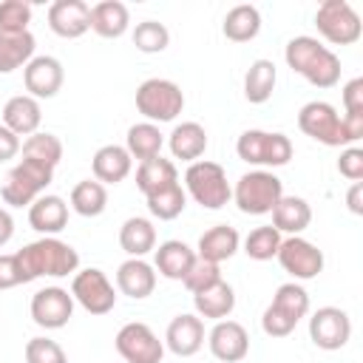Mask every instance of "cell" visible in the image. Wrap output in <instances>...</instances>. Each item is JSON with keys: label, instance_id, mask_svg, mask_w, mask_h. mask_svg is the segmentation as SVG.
Here are the masks:
<instances>
[{"label": "cell", "instance_id": "cell-29", "mask_svg": "<svg viewBox=\"0 0 363 363\" xmlns=\"http://www.w3.org/2000/svg\"><path fill=\"white\" fill-rule=\"evenodd\" d=\"M312 221V207L301 196H281V201L272 207V227L278 233L301 235Z\"/></svg>", "mask_w": 363, "mask_h": 363}, {"label": "cell", "instance_id": "cell-30", "mask_svg": "<svg viewBox=\"0 0 363 363\" xmlns=\"http://www.w3.org/2000/svg\"><path fill=\"white\" fill-rule=\"evenodd\" d=\"M119 247L130 258H145L150 250H156V227H153V221H147L142 216H130L119 227Z\"/></svg>", "mask_w": 363, "mask_h": 363}, {"label": "cell", "instance_id": "cell-48", "mask_svg": "<svg viewBox=\"0 0 363 363\" xmlns=\"http://www.w3.org/2000/svg\"><path fill=\"white\" fill-rule=\"evenodd\" d=\"M346 204L354 216H363V182H352V187L346 193Z\"/></svg>", "mask_w": 363, "mask_h": 363}, {"label": "cell", "instance_id": "cell-1", "mask_svg": "<svg viewBox=\"0 0 363 363\" xmlns=\"http://www.w3.org/2000/svg\"><path fill=\"white\" fill-rule=\"evenodd\" d=\"M298 128L326 147H349L363 136V116H340L335 105L312 99L298 111Z\"/></svg>", "mask_w": 363, "mask_h": 363}, {"label": "cell", "instance_id": "cell-23", "mask_svg": "<svg viewBox=\"0 0 363 363\" xmlns=\"http://www.w3.org/2000/svg\"><path fill=\"white\" fill-rule=\"evenodd\" d=\"M133 167V159L130 153L122 147V145H102L94 159H91V170H94V179L99 184H119L128 179Z\"/></svg>", "mask_w": 363, "mask_h": 363}, {"label": "cell", "instance_id": "cell-24", "mask_svg": "<svg viewBox=\"0 0 363 363\" xmlns=\"http://www.w3.org/2000/svg\"><path fill=\"white\" fill-rule=\"evenodd\" d=\"M40 122H43V111H40V102L28 94H17L6 102L3 108V125L17 133V136H31L40 130Z\"/></svg>", "mask_w": 363, "mask_h": 363}, {"label": "cell", "instance_id": "cell-5", "mask_svg": "<svg viewBox=\"0 0 363 363\" xmlns=\"http://www.w3.org/2000/svg\"><path fill=\"white\" fill-rule=\"evenodd\" d=\"M184 193L207 210H221L233 199L224 167L210 159H199L184 170Z\"/></svg>", "mask_w": 363, "mask_h": 363}, {"label": "cell", "instance_id": "cell-27", "mask_svg": "<svg viewBox=\"0 0 363 363\" xmlns=\"http://www.w3.org/2000/svg\"><path fill=\"white\" fill-rule=\"evenodd\" d=\"M193 306H196V315L199 318H207V320H227L230 312L235 309V292L233 286L221 278L218 284L201 289L193 295Z\"/></svg>", "mask_w": 363, "mask_h": 363}, {"label": "cell", "instance_id": "cell-20", "mask_svg": "<svg viewBox=\"0 0 363 363\" xmlns=\"http://www.w3.org/2000/svg\"><path fill=\"white\" fill-rule=\"evenodd\" d=\"M28 224L40 235L62 233L65 224H68V204H65V199L54 196V193H43L40 199H34L28 204Z\"/></svg>", "mask_w": 363, "mask_h": 363}, {"label": "cell", "instance_id": "cell-40", "mask_svg": "<svg viewBox=\"0 0 363 363\" xmlns=\"http://www.w3.org/2000/svg\"><path fill=\"white\" fill-rule=\"evenodd\" d=\"M130 37H133L136 51H142V54H159L170 43V31L159 20H142V23H136V28H133Z\"/></svg>", "mask_w": 363, "mask_h": 363}, {"label": "cell", "instance_id": "cell-8", "mask_svg": "<svg viewBox=\"0 0 363 363\" xmlns=\"http://www.w3.org/2000/svg\"><path fill=\"white\" fill-rule=\"evenodd\" d=\"M51 179H54V167L40 164L34 159H20L9 170L3 187H0V196L9 207H28L34 199L43 196V190L51 184Z\"/></svg>", "mask_w": 363, "mask_h": 363}, {"label": "cell", "instance_id": "cell-16", "mask_svg": "<svg viewBox=\"0 0 363 363\" xmlns=\"http://www.w3.org/2000/svg\"><path fill=\"white\" fill-rule=\"evenodd\" d=\"M23 82H26L28 96H34L37 102L57 96L60 88H62V82H65L62 62L57 57H51V54L31 57V62L23 68Z\"/></svg>", "mask_w": 363, "mask_h": 363}, {"label": "cell", "instance_id": "cell-18", "mask_svg": "<svg viewBox=\"0 0 363 363\" xmlns=\"http://www.w3.org/2000/svg\"><path fill=\"white\" fill-rule=\"evenodd\" d=\"M48 28L62 40H77L91 28V6L82 0H54L48 6Z\"/></svg>", "mask_w": 363, "mask_h": 363}, {"label": "cell", "instance_id": "cell-35", "mask_svg": "<svg viewBox=\"0 0 363 363\" xmlns=\"http://www.w3.org/2000/svg\"><path fill=\"white\" fill-rule=\"evenodd\" d=\"M176 182H179V170H176V164L170 159L156 156V159L139 162V167H136V187L145 196L159 193V190H164V187H170Z\"/></svg>", "mask_w": 363, "mask_h": 363}, {"label": "cell", "instance_id": "cell-26", "mask_svg": "<svg viewBox=\"0 0 363 363\" xmlns=\"http://www.w3.org/2000/svg\"><path fill=\"white\" fill-rule=\"evenodd\" d=\"M130 26V11L125 3L119 0H102L96 6H91V31L105 37V40H116L128 31Z\"/></svg>", "mask_w": 363, "mask_h": 363}, {"label": "cell", "instance_id": "cell-47", "mask_svg": "<svg viewBox=\"0 0 363 363\" xmlns=\"http://www.w3.org/2000/svg\"><path fill=\"white\" fill-rule=\"evenodd\" d=\"M20 136L17 133H11L3 122H0V162H9V159H14L17 153H20Z\"/></svg>", "mask_w": 363, "mask_h": 363}, {"label": "cell", "instance_id": "cell-13", "mask_svg": "<svg viewBox=\"0 0 363 363\" xmlns=\"http://www.w3.org/2000/svg\"><path fill=\"white\" fill-rule=\"evenodd\" d=\"M275 258L295 281H312L323 272V250H318V244L306 241L303 235L284 238Z\"/></svg>", "mask_w": 363, "mask_h": 363}, {"label": "cell", "instance_id": "cell-49", "mask_svg": "<svg viewBox=\"0 0 363 363\" xmlns=\"http://www.w3.org/2000/svg\"><path fill=\"white\" fill-rule=\"evenodd\" d=\"M11 235H14V218L6 207H0V247H6L11 241Z\"/></svg>", "mask_w": 363, "mask_h": 363}, {"label": "cell", "instance_id": "cell-36", "mask_svg": "<svg viewBox=\"0 0 363 363\" xmlns=\"http://www.w3.org/2000/svg\"><path fill=\"white\" fill-rule=\"evenodd\" d=\"M108 207V190L105 184H99L96 179H82L74 184L71 190V210L85 216V218H94L99 213H105Z\"/></svg>", "mask_w": 363, "mask_h": 363}, {"label": "cell", "instance_id": "cell-43", "mask_svg": "<svg viewBox=\"0 0 363 363\" xmlns=\"http://www.w3.org/2000/svg\"><path fill=\"white\" fill-rule=\"evenodd\" d=\"M221 281V267L218 264H210V261H201V258H196V264L190 267V272L184 275V286L196 295V292H201V289H207V286H213V284H218Z\"/></svg>", "mask_w": 363, "mask_h": 363}, {"label": "cell", "instance_id": "cell-42", "mask_svg": "<svg viewBox=\"0 0 363 363\" xmlns=\"http://www.w3.org/2000/svg\"><path fill=\"white\" fill-rule=\"evenodd\" d=\"M26 363H68L62 346L51 337H31L26 343Z\"/></svg>", "mask_w": 363, "mask_h": 363}, {"label": "cell", "instance_id": "cell-28", "mask_svg": "<svg viewBox=\"0 0 363 363\" xmlns=\"http://www.w3.org/2000/svg\"><path fill=\"white\" fill-rule=\"evenodd\" d=\"M167 145H170L173 159H182V162H190L193 164L207 150V130L199 122H182V125H176L170 130Z\"/></svg>", "mask_w": 363, "mask_h": 363}, {"label": "cell", "instance_id": "cell-37", "mask_svg": "<svg viewBox=\"0 0 363 363\" xmlns=\"http://www.w3.org/2000/svg\"><path fill=\"white\" fill-rule=\"evenodd\" d=\"M145 199H147L150 216L159 218V221H173V218H179V216L184 213V207H187V193H184V187H182L179 182L170 184V187H164V190H159V193H150V196H145Z\"/></svg>", "mask_w": 363, "mask_h": 363}, {"label": "cell", "instance_id": "cell-19", "mask_svg": "<svg viewBox=\"0 0 363 363\" xmlns=\"http://www.w3.org/2000/svg\"><path fill=\"white\" fill-rule=\"evenodd\" d=\"M164 346L176 357H193L204 346V320L199 315H187V312L184 315H176L167 323Z\"/></svg>", "mask_w": 363, "mask_h": 363}, {"label": "cell", "instance_id": "cell-3", "mask_svg": "<svg viewBox=\"0 0 363 363\" xmlns=\"http://www.w3.org/2000/svg\"><path fill=\"white\" fill-rule=\"evenodd\" d=\"M14 255H17V264L23 272V284L43 278V275L65 278L79 269V252L68 241H60L57 235H43V238L26 244Z\"/></svg>", "mask_w": 363, "mask_h": 363}, {"label": "cell", "instance_id": "cell-9", "mask_svg": "<svg viewBox=\"0 0 363 363\" xmlns=\"http://www.w3.org/2000/svg\"><path fill=\"white\" fill-rule=\"evenodd\" d=\"M184 108V94L173 79L150 77L136 88V111L147 122H173Z\"/></svg>", "mask_w": 363, "mask_h": 363}, {"label": "cell", "instance_id": "cell-14", "mask_svg": "<svg viewBox=\"0 0 363 363\" xmlns=\"http://www.w3.org/2000/svg\"><path fill=\"white\" fill-rule=\"evenodd\" d=\"M352 337V320L340 306H320L309 318V340L323 352H337Z\"/></svg>", "mask_w": 363, "mask_h": 363}, {"label": "cell", "instance_id": "cell-25", "mask_svg": "<svg viewBox=\"0 0 363 363\" xmlns=\"http://www.w3.org/2000/svg\"><path fill=\"white\" fill-rule=\"evenodd\" d=\"M193 264H196V250H190L184 241H176V238L159 244L153 255V269H159V275L170 281H184Z\"/></svg>", "mask_w": 363, "mask_h": 363}, {"label": "cell", "instance_id": "cell-22", "mask_svg": "<svg viewBox=\"0 0 363 363\" xmlns=\"http://www.w3.org/2000/svg\"><path fill=\"white\" fill-rule=\"evenodd\" d=\"M116 289L133 301H142L156 289V269L145 258H128L116 269Z\"/></svg>", "mask_w": 363, "mask_h": 363}, {"label": "cell", "instance_id": "cell-38", "mask_svg": "<svg viewBox=\"0 0 363 363\" xmlns=\"http://www.w3.org/2000/svg\"><path fill=\"white\" fill-rule=\"evenodd\" d=\"M20 153H23V159H34V162H40V164L57 167L60 159H62V142H60L54 133L37 130V133H31V136L20 145Z\"/></svg>", "mask_w": 363, "mask_h": 363}, {"label": "cell", "instance_id": "cell-4", "mask_svg": "<svg viewBox=\"0 0 363 363\" xmlns=\"http://www.w3.org/2000/svg\"><path fill=\"white\" fill-rule=\"evenodd\" d=\"M306 312H309V292L298 281L281 284L272 295V303L261 315V329L269 337H286L292 335L298 320L306 318Z\"/></svg>", "mask_w": 363, "mask_h": 363}, {"label": "cell", "instance_id": "cell-31", "mask_svg": "<svg viewBox=\"0 0 363 363\" xmlns=\"http://www.w3.org/2000/svg\"><path fill=\"white\" fill-rule=\"evenodd\" d=\"M34 48H37V40L31 31H20V34L0 31V74L26 68L34 57Z\"/></svg>", "mask_w": 363, "mask_h": 363}, {"label": "cell", "instance_id": "cell-6", "mask_svg": "<svg viewBox=\"0 0 363 363\" xmlns=\"http://www.w3.org/2000/svg\"><path fill=\"white\" fill-rule=\"evenodd\" d=\"M284 196V182L269 170H250L233 187V201L244 216H267Z\"/></svg>", "mask_w": 363, "mask_h": 363}, {"label": "cell", "instance_id": "cell-2", "mask_svg": "<svg viewBox=\"0 0 363 363\" xmlns=\"http://www.w3.org/2000/svg\"><path fill=\"white\" fill-rule=\"evenodd\" d=\"M284 60L295 74H301L315 88H332L340 82V57L318 37H292L284 48Z\"/></svg>", "mask_w": 363, "mask_h": 363}, {"label": "cell", "instance_id": "cell-32", "mask_svg": "<svg viewBox=\"0 0 363 363\" xmlns=\"http://www.w3.org/2000/svg\"><path fill=\"white\" fill-rule=\"evenodd\" d=\"M221 31L227 40L233 43H250L258 37L261 31V11L250 3H241V6H233L227 14H224V23H221Z\"/></svg>", "mask_w": 363, "mask_h": 363}, {"label": "cell", "instance_id": "cell-41", "mask_svg": "<svg viewBox=\"0 0 363 363\" xmlns=\"http://www.w3.org/2000/svg\"><path fill=\"white\" fill-rule=\"evenodd\" d=\"M28 23H31V3H26V0H3L0 3V31L20 34V31H28Z\"/></svg>", "mask_w": 363, "mask_h": 363}, {"label": "cell", "instance_id": "cell-44", "mask_svg": "<svg viewBox=\"0 0 363 363\" xmlns=\"http://www.w3.org/2000/svg\"><path fill=\"white\" fill-rule=\"evenodd\" d=\"M337 170L340 176H346L349 182H360L363 179V150L349 145L340 150V159H337Z\"/></svg>", "mask_w": 363, "mask_h": 363}, {"label": "cell", "instance_id": "cell-45", "mask_svg": "<svg viewBox=\"0 0 363 363\" xmlns=\"http://www.w3.org/2000/svg\"><path fill=\"white\" fill-rule=\"evenodd\" d=\"M343 108H346V116H363V79L360 77L343 85Z\"/></svg>", "mask_w": 363, "mask_h": 363}, {"label": "cell", "instance_id": "cell-10", "mask_svg": "<svg viewBox=\"0 0 363 363\" xmlns=\"http://www.w3.org/2000/svg\"><path fill=\"white\" fill-rule=\"evenodd\" d=\"M318 34L332 45H352L363 34L360 14L346 0H323L315 11Z\"/></svg>", "mask_w": 363, "mask_h": 363}, {"label": "cell", "instance_id": "cell-39", "mask_svg": "<svg viewBox=\"0 0 363 363\" xmlns=\"http://www.w3.org/2000/svg\"><path fill=\"white\" fill-rule=\"evenodd\" d=\"M281 233L272 227V224H264V227H255L250 230V235L244 238V252L247 258L252 261H269L278 255V247H281Z\"/></svg>", "mask_w": 363, "mask_h": 363}, {"label": "cell", "instance_id": "cell-34", "mask_svg": "<svg viewBox=\"0 0 363 363\" xmlns=\"http://www.w3.org/2000/svg\"><path fill=\"white\" fill-rule=\"evenodd\" d=\"M278 82V68L272 60H255L244 74V96L252 105H264Z\"/></svg>", "mask_w": 363, "mask_h": 363}, {"label": "cell", "instance_id": "cell-11", "mask_svg": "<svg viewBox=\"0 0 363 363\" xmlns=\"http://www.w3.org/2000/svg\"><path fill=\"white\" fill-rule=\"evenodd\" d=\"M113 346L125 363H162L164 357V340H159V335L142 320L125 323L116 332Z\"/></svg>", "mask_w": 363, "mask_h": 363}, {"label": "cell", "instance_id": "cell-17", "mask_svg": "<svg viewBox=\"0 0 363 363\" xmlns=\"http://www.w3.org/2000/svg\"><path fill=\"white\" fill-rule=\"evenodd\" d=\"M207 346L216 360L238 363L250 352V335L238 320H216V326L207 335Z\"/></svg>", "mask_w": 363, "mask_h": 363}, {"label": "cell", "instance_id": "cell-21", "mask_svg": "<svg viewBox=\"0 0 363 363\" xmlns=\"http://www.w3.org/2000/svg\"><path fill=\"white\" fill-rule=\"evenodd\" d=\"M238 244H241V235H238L235 227L216 224V227H210V230L201 233V238L196 244V258L221 267V261H227V258H233L238 252Z\"/></svg>", "mask_w": 363, "mask_h": 363}, {"label": "cell", "instance_id": "cell-7", "mask_svg": "<svg viewBox=\"0 0 363 363\" xmlns=\"http://www.w3.org/2000/svg\"><path fill=\"white\" fill-rule=\"evenodd\" d=\"M235 153L241 162L247 164H258V167H284L292 159V142L289 136L278 133V130H258L250 128L238 136L235 142Z\"/></svg>", "mask_w": 363, "mask_h": 363}, {"label": "cell", "instance_id": "cell-46", "mask_svg": "<svg viewBox=\"0 0 363 363\" xmlns=\"http://www.w3.org/2000/svg\"><path fill=\"white\" fill-rule=\"evenodd\" d=\"M23 284L17 255H0V289H14Z\"/></svg>", "mask_w": 363, "mask_h": 363}, {"label": "cell", "instance_id": "cell-33", "mask_svg": "<svg viewBox=\"0 0 363 363\" xmlns=\"http://www.w3.org/2000/svg\"><path fill=\"white\" fill-rule=\"evenodd\" d=\"M162 145H164V136H162L159 125H153V122H136V125L128 128L125 150L130 153V159H139V162L156 159V156H162Z\"/></svg>", "mask_w": 363, "mask_h": 363}, {"label": "cell", "instance_id": "cell-15", "mask_svg": "<svg viewBox=\"0 0 363 363\" xmlns=\"http://www.w3.org/2000/svg\"><path fill=\"white\" fill-rule=\"evenodd\" d=\"M74 315V298L62 286H45L31 295V320L40 329H62Z\"/></svg>", "mask_w": 363, "mask_h": 363}, {"label": "cell", "instance_id": "cell-12", "mask_svg": "<svg viewBox=\"0 0 363 363\" xmlns=\"http://www.w3.org/2000/svg\"><path fill=\"white\" fill-rule=\"evenodd\" d=\"M71 298L91 315H108L116 306V289L108 281V275L96 267L79 269L71 281Z\"/></svg>", "mask_w": 363, "mask_h": 363}]
</instances>
